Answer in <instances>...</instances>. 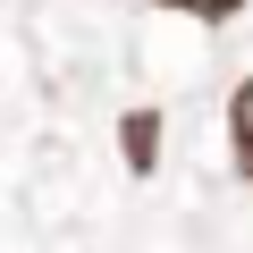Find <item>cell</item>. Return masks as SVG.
Wrapping results in <instances>:
<instances>
[{
  "mask_svg": "<svg viewBox=\"0 0 253 253\" xmlns=\"http://www.w3.org/2000/svg\"><path fill=\"white\" fill-rule=\"evenodd\" d=\"M228 135H236V169L253 177V76H245L236 101H228Z\"/></svg>",
  "mask_w": 253,
  "mask_h": 253,
  "instance_id": "1",
  "label": "cell"
},
{
  "mask_svg": "<svg viewBox=\"0 0 253 253\" xmlns=\"http://www.w3.org/2000/svg\"><path fill=\"white\" fill-rule=\"evenodd\" d=\"M152 126H161L152 110H135V118H126V152H135V161H152Z\"/></svg>",
  "mask_w": 253,
  "mask_h": 253,
  "instance_id": "2",
  "label": "cell"
},
{
  "mask_svg": "<svg viewBox=\"0 0 253 253\" xmlns=\"http://www.w3.org/2000/svg\"><path fill=\"white\" fill-rule=\"evenodd\" d=\"M161 9H186V17H228V9H245V0H161Z\"/></svg>",
  "mask_w": 253,
  "mask_h": 253,
  "instance_id": "3",
  "label": "cell"
}]
</instances>
